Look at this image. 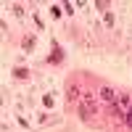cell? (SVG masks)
Returning a JSON list of instances; mask_svg holds the SVG:
<instances>
[{
    "label": "cell",
    "instance_id": "277c9868",
    "mask_svg": "<svg viewBox=\"0 0 132 132\" xmlns=\"http://www.w3.org/2000/svg\"><path fill=\"white\" fill-rule=\"evenodd\" d=\"M127 124H129V127H132V106H129V108H127Z\"/></svg>",
    "mask_w": 132,
    "mask_h": 132
},
{
    "label": "cell",
    "instance_id": "6da1fadb",
    "mask_svg": "<svg viewBox=\"0 0 132 132\" xmlns=\"http://www.w3.org/2000/svg\"><path fill=\"white\" fill-rule=\"evenodd\" d=\"M101 98H103V101H108V103H114V101H116V95H114L111 87H101Z\"/></svg>",
    "mask_w": 132,
    "mask_h": 132
},
{
    "label": "cell",
    "instance_id": "3957f363",
    "mask_svg": "<svg viewBox=\"0 0 132 132\" xmlns=\"http://www.w3.org/2000/svg\"><path fill=\"white\" fill-rule=\"evenodd\" d=\"M32 45H35V40H32V37H27V40H24V48H27V50H32Z\"/></svg>",
    "mask_w": 132,
    "mask_h": 132
},
{
    "label": "cell",
    "instance_id": "7a4b0ae2",
    "mask_svg": "<svg viewBox=\"0 0 132 132\" xmlns=\"http://www.w3.org/2000/svg\"><path fill=\"white\" fill-rule=\"evenodd\" d=\"M77 95H79V93H77V87H69V101H77Z\"/></svg>",
    "mask_w": 132,
    "mask_h": 132
}]
</instances>
